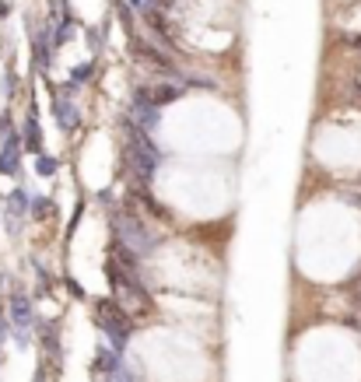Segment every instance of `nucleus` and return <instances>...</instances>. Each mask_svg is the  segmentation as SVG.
<instances>
[{
	"mask_svg": "<svg viewBox=\"0 0 361 382\" xmlns=\"http://www.w3.org/2000/svg\"><path fill=\"white\" fill-rule=\"evenodd\" d=\"M91 309H95L98 330L109 337V347H116V351L123 354V347H126V340H130V333H134V319L126 316V309H123L116 298H95Z\"/></svg>",
	"mask_w": 361,
	"mask_h": 382,
	"instance_id": "1",
	"label": "nucleus"
},
{
	"mask_svg": "<svg viewBox=\"0 0 361 382\" xmlns=\"http://www.w3.org/2000/svg\"><path fill=\"white\" fill-rule=\"evenodd\" d=\"M112 235H119V239H123L130 249H137V253L155 249L151 228H148L144 217H137L134 210H112Z\"/></svg>",
	"mask_w": 361,
	"mask_h": 382,
	"instance_id": "2",
	"label": "nucleus"
},
{
	"mask_svg": "<svg viewBox=\"0 0 361 382\" xmlns=\"http://www.w3.org/2000/svg\"><path fill=\"white\" fill-rule=\"evenodd\" d=\"M74 95H78L74 81L71 85H53V119L64 133H74L81 126V109H78Z\"/></svg>",
	"mask_w": 361,
	"mask_h": 382,
	"instance_id": "3",
	"label": "nucleus"
},
{
	"mask_svg": "<svg viewBox=\"0 0 361 382\" xmlns=\"http://www.w3.org/2000/svg\"><path fill=\"white\" fill-rule=\"evenodd\" d=\"M130 53L141 60V64H148L155 74H165V78H182V71L172 64V56H165L158 46H151V42H144L141 35H130Z\"/></svg>",
	"mask_w": 361,
	"mask_h": 382,
	"instance_id": "4",
	"label": "nucleus"
},
{
	"mask_svg": "<svg viewBox=\"0 0 361 382\" xmlns=\"http://www.w3.org/2000/svg\"><path fill=\"white\" fill-rule=\"evenodd\" d=\"M7 316H11V326H14V330H32V326L39 323L35 305H32V298H28L25 291H11V294H7Z\"/></svg>",
	"mask_w": 361,
	"mask_h": 382,
	"instance_id": "5",
	"label": "nucleus"
},
{
	"mask_svg": "<svg viewBox=\"0 0 361 382\" xmlns=\"http://www.w3.org/2000/svg\"><path fill=\"white\" fill-rule=\"evenodd\" d=\"M21 137L11 130L0 144V176H21Z\"/></svg>",
	"mask_w": 361,
	"mask_h": 382,
	"instance_id": "6",
	"label": "nucleus"
},
{
	"mask_svg": "<svg viewBox=\"0 0 361 382\" xmlns=\"http://www.w3.org/2000/svg\"><path fill=\"white\" fill-rule=\"evenodd\" d=\"M21 148L32 151V155H42V148H46V141H42V126H39V112H35V102H28V112H25Z\"/></svg>",
	"mask_w": 361,
	"mask_h": 382,
	"instance_id": "7",
	"label": "nucleus"
},
{
	"mask_svg": "<svg viewBox=\"0 0 361 382\" xmlns=\"http://www.w3.org/2000/svg\"><path fill=\"white\" fill-rule=\"evenodd\" d=\"M134 95L137 98H148L151 105H169V102H179L182 98V88L179 85H172V81H162V85H137L134 88Z\"/></svg>",
	"mask_w": 361,
	"mask_h": 382,
	"instance_id": "8",
	"label": "nucleus"
},
{
	"mask_svg": "<svg viewBox=\"0 0 361 382\" xmlns=\"http://www.w3.org/2000/svg\"><path fill=\"white\" fill-rule=\"evenodd\" d=\"M126 116H130L141 130H148V133H151V130H158V123H162V109H158V105H151L148 98H137V95H134V109H130Z\"/></svg>",
	"mask_w": 361,
	"mask_h": 382,
	"instance_id": "9",
	"label": "nucleus"
},
{
	"mask_svg": "<svg viewBox=\"0 0 361 382\" xmlns=\"http://www.w3.org/2000/svg\"><path fill=\"white\" fill-rule=\"evenodd\" d=\"M53 49H57V46H53V32H46V28H42L39 35H32V56H35V67H39V71H46V67H49Z\"/></svg>",
	"mask_w": 361,
	"mask_h": 382,
	"instance_id": "10",
	"label": "nucleus"
},
{
	"mask_svg": "<svg viewBox=\"0 0 361 382\" xmlns=\"http://www.w3.org/2000/svg\"><path fill=\"white\" fill-rule=\"evenodd\" d=\"M130 196H134V200H141V207H144L151 217H158V221H172V210H169V207H162V200H155V196L148 193V186H137Z\"/></svg>",
	"mask_w": 361,
	"mask_h": 382,
	"instance_id": "11",
	"label": "nucleus"
},
{
	"mask_svg": "<svg viewBox=\"0 0 361 382\" xmlns=\"http://www.w3.org/2000/svg\"><path fill=\"white\" fill-rule=\"evenodd\" d=\"M119 362H123V358H119V351H116V347H98V351H95V362H91V372H95V379L109 376V372H112Z\"/></svg>",
	"mask_w": 361,
	"mask_h": 382,
	"instance_id": "12",
	"label": "nucleus"
},
{
	"mask_svg": "<svg viewBox=\"0 0 361 382\" xmlns=\"http://www.w3.org/2000/svg\"><path fill=\"white\" fill-rule=\"evenodd\" d=\"M4 203H7V217H25V214L32 210V196L21 190V186H18V190H11V196H7Z\"/></svg>",
	"mask_w": 361,
	"mask_h": 382,
	"instance_id": "13",
	"label": "nucleus"
},
{
	"mask_svg": "<svg viewBox=\"0 0 361 382\" xmlns=\"http://www.w3.org/2000/svg\"><path fill=\"white\" fill-rule=\"evenodd\" d=\"M39 333H42V344H46L49 358H60V333H57V323H39Z\"/></svg>",
	"mask_w": 361,
	"mask_h": 382,
	"instance_id": "14",
	"label": "nucleus"
},
{
	"mask_svg": "<svg viewBox=\"0 0 361 382\" xmlns=\"http://www.w3.org/2000/svg\"><path fill=\"white\" fill-rule=\"evenodd\" d=\"M57 169H60V158H53V155H46V151L35 155V176H46V179H49Z\"/></svg>",
	"mask_w": 361,
	"mask_h": 382,
	"instance_id": "15",
	"label": "nucleus"
},
{
	"mask_svg": "<svg viewBox=\"0 0 361 382\" xmlns=\"http://www.w3.org/2000/svg\"><path fill=\"white\" fill-rule=\"evenodd\" d=\"M49 214H53V200H49V196H32V210H28V217L46 221Z\"/></svg>",
	"mask_w": 361,
	"mask_h": 382,
	"instance_id": "16",
	"label": "nucleus"
},
{
	"mask_svg": "<svg viewBox=\"0 0 361 382\" xmlns=\"http://www.w3.org/2000/svg\"><path fill=\"white\" fill-rule=\"evenodd\" d=\"M91 78H95V60L78 64V67L71 71V81H74V85H85V81H91Z\"/></svg>",
	"mask_w": 361,
	"mask_h": 382,
	"instance_id": "17",
	"label": "nucleus"
},
{
	"mask_svg": "<svg viewBox=\"0 0 361 382\" xmlns=\"http://www.w3.org/2000/svg\"><path fill=\"white\" fill-rule=\"evenodd\" d=\"M98 382H137V376H134V372H130V369H126V365L119 362V365H116V369H112L109 376H102Z\"/></svg>",
	"mask_w": 361,
	"mask_h": 382,
	"instance_id": "18",
	"label": "nucleus"
},
{
	"mask_svg": "<svg viewBox=\"0 0 361 382\" xmlns=\"http://www.w3.org/2000/svg\"><path fill=\"white\" fill-rule=\"evenodd\" d=\"M116 18L123 21V32H126V35H134V14H130V4L116 0Z\"/></svg>",
	"mask_w": 361,
	"mask_h": 382,
	"instance_id": "19",
	"label": "nucleus"
},
{
	"mask_svg": "<svg viewBox=\"0 0 361 382\" xmlns=\"http://www.w3.org/2000/svg\"><path fill=\"white\" fill-rule=\"evenodd\" d=\"M88 42H91V49H95V53L102 49V28H91V32H88Z\"/></svg>",
	"mask_w": 361,
	"mask_h": 382,
	"instance_id": "20",
	"label": "nucleus"
},
{
	"mask_svg": "<svg viewBox=\"0 0 361 382\" xmlns=\"http://www.w3.org/2000/svg\"><path fill=\"white\" fill-rule=\"evenodd\" d=\"M7 333H11V316H4V312H0V344L7 340Z\"/></svg>",
	"mask_w": 361,
	"mask_h": 382,
	"instance_id": "21",
	"label": "nucleus"
},
{
	"mask_svg": "<svg viewBox=\"0 0 361 382\" xmlns=\"http://www.w3.org/2000/svg\"><path fill=\"white\" fill-rule=\"evenodd\" d=\"M0 133H11V112L0 116Z\"/></svg>",
	"mask_w": 361,
	"mask_h": 382,
	"instance_id": "22",
	"label": "nucleus"
},
{
	"mask_svg": "<svg viewBox=\"0 0 361 382\" xmlns=\"http://www.w3.org/2000/svg\"><path fill=\"white\" fill-rule=\"evenodd\" d=\"M11 14V0H0V18H7Z\"/></svg>",
	"mask_w": 361,
	"mask_h": 382,
	"instance_id": "23",
	"label": "nucleus"
},
{
	"mask_svg": "<svg viewBox=\"0 0 361 382\" xmlns=\"http://www.w3.org/2000/svg\"><path fill=\"white\" fill-rule=\"evenodd\" d=\"M35 382H46V365H39V372H35Z\"/></svg>",
	"mask_w": 361,
	"mask_h": 382,
	"instance_id": "24",
	"label": "nucleus"
}]
</instances>
